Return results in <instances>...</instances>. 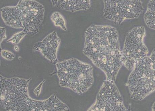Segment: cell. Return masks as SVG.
I'll return each mask as SVG.
<instances>
[{
	"mask_svg": "<svg viewBox=\"0 0 155 111\" xmlns=\"http://www.w3.org/2000/svg\"><path fill=\"white\" fill-rule=\"evenodd\" d=\"M104 2V17L117 24H120L126 20L138 18L144 10L139 0H107Z\"/></svg>",
	"mask_w": 155,
	"mask_h": 111,
	"instance_id": "8992f818",
	"label": "cell"
},
{
	"mask_svg": "<svg viewBox=\"0 0 155 111\" xmlns=\"http://www.w3.org/2000/svg\"><path fill=\"white\" fill-rule=\"evenodd\" d=\"M59 7L62 9L74 12L80 10L89 9L91 7L90 1H59Z\"/></svg>",
	"mask_w": 155,
	"mask_h": 111,
	"instance_id": "8fae6325",
	"label": "cell"
},
{
	"mask_svg": "<svg viewBox=\"0 0 155 111\" xmlns=\"http://www.w3.org/2000/svg\"><path fill=\"white\" fill-rule=\"evenodd\" d=\"M14 49L15 51H19V47L17 45L15 46Z\"/></svg>",
	"mask_w": 155,
	"mask_h": 111,
	"instance_id": "ac0fdd59",
	"label": "cell"
},
{
	"mask_svg": "<svg viewBox=\"0 0 155 111\" xmlns=\"http://www.w3.org/2000/svg\"><path fill=\"white\" fill-rule=\"evenodd\" d=\"M45 81V80H43L40 84L35 89L34 92L37 97H38L40 94L41 88H42L43 84Z\"/></svg>",
	"mask_w": 155,
	"mask_h": 111,
	"instance_id": "2e32d148",
	"label": "cell"
},
{
	"mask_svg": "<svg viewBox=\"0 0 155 111\" xmlns=\"http://www.w3.org/2000/svg\"><path fill=\"white\" fill-rule=\"evenodd\" d=\"M61 40L56 31H54L44 38L41 41L35 43L32 50L40 52L45 58L53 64H56L58 61L57 53Z\"/></svg>",
	"mask_w": 155,
	"mask_h": 111,
	"instance_id": "9c48e42d",
	"label": "cell"
},
{
	"mask_svg": "<svg viewBox=\"0 0 155 111\" xmlns=\"http://www.w3.org/2000/svg\"><path fill=\"white\" fill-rule=\"evenodd\" d=\"M88 111H126L120 91L114 82L104 81L95 103Z\"/></svg>",
	"mask_w": 155,
	"mask_h": 111,
	"instance_id": "52a82bcc",
	"label": "cell"
},
{
	"mask_svg": "<svg viewBox=\"0 0 155 111\" xmlns=\"http://www.w3.org/2000/svg\"><path fill=\"white\" fill-rule=\"evenodd\" d=\"M59 85L82 95L90 89L94 82L93 68L90 64L71 58L55 64Z\"/></svg>",
	"mask_w": 155,
	"mask_h": 111,
	"instance_id": "7a4b0ae2",
	"label": "cell"
},
{
	"mask_svg": "<svg viewBox=\"0 0 155 111\" xmlns=\"http://www.w3.org/2000/svg\"><path fill=\"white\" fill-rule=\"evenodd\" d=\"M1 54L3 57L8 60H12L15 57L14 54L7 51L2 50Z\"/></svg>",
	"mask_w": 155,
	"mask_h": 111,
	"instance_id": "9a60e30c",
	"label": "cell"
},
{
	"mask_svg": "<svg viewBox=\"0 0 155 111\" xmlns=\"http://www.w3.org/2000/svg\"><path fill=\"white\" fill-rule=\"evenodd\" d=\"M83 54L105 73L106 80L115 82L123 64L118 32L114 27L92 24L85 33Z\"/></svg>",
	"mask_w": 155,
	"mask_h": 111,
	"instance_id": "6da1fadb",
	"label": "cell"
},
{
	"mask_svg": "<svg viewBox=\"0 0 155 111\" xmlns=\"http://www.w3.org/2000/svg\"><path fill=\"white\" fill-rule=\"evenodd\" d=\"M27 34V32L25 29L17 34H15L12 37L8 40L7 43L11 42L13 44H18L25 36Z\"/></svg>",
	"mask_w": 155,
	"mask_h": 111,
	"instance_id": "5bb4252c",
	"label": "cell"
},
{
	"mask_svg": "<svg viewBox=\"0 0 155 111\" xmlns=\"http://www.w3.org/2000/svg\"><path fill=\"white\" fill-rule=\"evenodd\" d=\"M144 27H136L128 33L123 51V64L128 70L132 69L140 60L147 57L148 50L144 42Z\"/></svg>",
	"mask_w": 155,
	"mask_h": 111,
	"instance_id": "5b68a950",
	"label": "cell"
},
{
	"mask_svg": "<svg viewBox=\"0 0 155 111\" xmlns=\"http://www.w3.org/2000/svg\"><path fill=\"white\" fill-rule=\"evenodd\" d=\"M154 50L150 56L140 60L134 66L127 86L131 98L141 101L155 91Z\"/></svg>",
	"mask_w": 155,
	"mask_h": 111,
	"instance_id": "3957f363",
	"label": "cell"
},
{
	"mask_svg": "<svg viewBox=\"0 0 155 111\" xmlns=\"http://www.w3.org/2000/svg\"><path fill=\"white\" fill-rule=\"evenodd\" d=\"M155 1L149 2L147 10L145 14L144 18L146 24L149 28L155 29Z\"/></svg>",
	"mask_w": 155,
	"mask_h": 111,
	"instance_id": "7c38bea8",
	"label": "cell"
},
{
	"mask_svg": "<svg viewBox=\"0 0 155 111\" xmlns=\"http://www.w3.org/2000/svg\"><path fill=\"white\" fill-rule=\"evenodd\" d=\"M1 44L2 41H3L6 38V35L5 34V29L4 28L1 27Z\"/></svg>",
	"mask_w": 155,
	"mask_h": 111,
	"instance_id": "e0dca14e",
	"label": "cell"
},
{
	"mask_svg": "<svg viewBox=\"0 0 155 111\" xmlns=\"http://www.w3.org/2000/svg\"><path fill=\"white\" fill-rule=\"evenodd\" d=\"M1 104L7 111H26L31 98L28 94L31 80L15 77L8 79L1 75Z\"/></svg>",
	"mask_w": 155,
	"mask_h": 111,
	"instance_id": "277c9868",
	"label": "cell"
},
{
	"mask_svg": "<svg viewBox=\"0 0 155 111\" xmlns=\"http://www.w3.org/2000/svg\"><path fill=\"white\" fill-rule=\"evenodd\" d=\"M51 19L56 26L61 27L65 31H67L65 20L60 13L56 11L53 13L51 17Z\"/></svg>",
	"mask_w": 155,
	"mask_h": 111,
	"instance_id": "4fadbf2b",
	"label": "cell"
},
{
	"mask_svg": "<svg viewBox=\"0 0 155 111\" xmlns=\"http://www.w3.org/2000/svg\"><path fill=\"white\" fill-rule=\"evenodd\" d=\"M18 9L23 29L31 35L38 34L42 25L45 8L35 1L21 0L16 5Z\"/></svg>",
	"mask_w": 155,
	"mask_h": 111,
	"instance_id": "ba28073f",
	"label": "cell"
},
{
	"mask_svg": "<svg viewBox=\"0 0 155 111\" xmlns=\"http://www.w3.org/2000/svg\"><path fill=\"white\" fill-rule=\"evenodd\" d=\"M1 12L2 19L6 25L14 28L23 29L19 11L16 6L2 8Z\"/></svg>",
	"mask_w": 155,
	"mask_h": 111,
	"instance_id": "30bf717a",
	"label": "cell"
}]
</instances>
